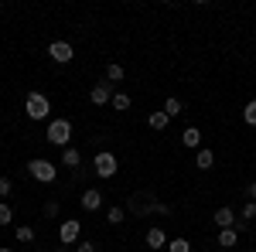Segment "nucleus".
Wrapping results in <instances>:
<instances>
[{
  "label": "nucleus",
  "mask_w": 256,
  "mask_h": 252,
  "mask_svg": "<svg viewBox=\"0 0 256 252\" xmlns=\"http://www.w3.org/2000/svg\"><path fill=\"white\" fill-rule=\"evenodd\" d=\"M106 222H110V225H120V222H126V212H123L120 205H113V208L106 212Z\"/></svg>",
  "instance_id": "obj_18"
},
{
  "label": "nucleus",
  "mask_w": 256,
  "mask_h": 252,
  "mask_svg": "<svg viewBox=\"0 0 256 252\" xmlns=\"http://www.w3.org/2000/svg\"><path fill=\"white\" fill-rule=\"evenodd\" d=\"M79 201H82L86 212H99V208H102V191H99V188H86Z\"/></svg>",
  "instance_id": "obj_9"
},
{
  "label": "nucleus",
  "mask_w": 256,
  "mask_h": 252,
  "mask_svg": "<svg viewBox=\"0 0 256 252\" xmlns=\"http://www.w3.org/2000/svg\"><path fill=\"white\" fill-rule=\"evenodd\" d=\"M242 119H246L250 126H256V99H250V102L242 106Z\"/></svg>",
  "instance_id": "obj_22"
},
{
  "label": "nucleus",
  "mask_w": 256,
  "mask_h": 252,
  "mask_svg": "<svg viewBox=\"0 0 256 252\" xmlns=\"http://www.w3.org/2000/svg\"><path fill=\"white\" fill-rule=\"evenodd\" d=\"M106 78H110V85H113V82H123V65H116V61L106 65Z\"/></svg>",
  "instance_id": "obj_19"
},
{
  "label": "nucleus",
  "mask_w": 256,
  "mask_h": 252,
  "mask_svg": "<svg viewBox=\"0 0 256 252\" xmlns=\"http://www.w3.org/2000/svg\"><path fill=\"white\" fill-rule=\"evenodd\" d=\"M18 242H34V229L20 225V229H18Z\"/></svg>",
  "instance_id": "obj_24"
},
{
  "label": "nucleus",
  "mask_w": 256,
  "mask_h": 252,
  "mask_svg": "<svg viewBox=\"0 0 256 252\" xmlns=\"http://www.w3.org/2000/svg\"><path fill=\"white\" fill-rule=\"evenodd\" d=\"M89 99H92V106H106V102H113V85H110V82H96L92 92H89Z\"/></svg>",
  "instance_id": "obj_7"
},
{
  "label": "nucleus",
  "mask_w": 256,
  "mask_h": 252,
  "mask_svg": "<svg viewBox=\"0 0 256 252\" xmlns=\"http://www.w3.org/2000/svg\"><path fill=\"white\" fill-rule=\"evenodd\" d=\"M195 164L202 167V171H208V167H216V154H212L208 147H202V150H198V157H195Z\"/></svg>",
  "instance_id": "obj_14"
},
{
  "label": "nucleus",
  "mask_w": 256,
  "mask_h": 252,
  "mask_svg": "<svg viewBox=\"0 0 256 252\" xmlns=\"http://www.w3.org/2000/svg\"><path fill=\"white\" fill-rule=\"evenodd\" d=\"M181 109H184V106H181V99H164V113H168V116L174 119V116H181Z\"/></svg>",
  "instance_id": "obj_17"
},
{
  "label": "nucleus",
  "mask_w": 256,
  "mask_h": 252,
  "mask_svg": "<svg viewBox=\"0 0 256 252\" xmlns=\"http://www.w3.org/2000/svg\"><path fill=\"white\" fill-rule=\"evenodd\" d=\"M24 113H28V119H48L52 102H48L44 92H28V99H24Z\"/></svg>",
  "instance_id": "obj_1"
},
{
  "label": "nucleus",
  "mask_w": 256,
  "mask_h": 252,
  "mask_svg": "<svg viewBox=\"0 0 256 252\" xmlns=\"http://www.w3.org/2000/svg\"><path fill=\"white\" fill-rule=\"evenodd\" d=\"M212 222L218 225V232H222V229H236V212H232L229 205H222V208H216Z\"/></svg>",
  "instance_id": "obj_8"
},
{
  "label": "nucleus",
  "mask_w": 256,
  "mask_h": 252,
  "mask_svg": "<svg viewBox=\"0 0 256 252\" xmlns=\"http://www.w3.org/2000/svg\"><path fill=\"white\" fill-rule=\"evenodd\" d=\"M7 198H10V181L0 177V201H7Z\"/></svg>",
  "instance_id": "obj_26"
},
{
  "label": "nucleus",
  "mask_w": 256,
  "mask_h": 252,
  "mask_svg": "<svg viewBox=\"0 0 256 252\" xmlns=\"http://www.w3.org/2000/svg\"><path fill=\"white\" fill-rule=\"evenodd\" d=\"M181 143L192 147V150H202V130H198V126H188V130L181 133Z\"/></svg>",
  "instance_id": "obj_12"
},
{
  "label": "nucleus",
  "mask_w": 256,
  "mask_h": 252,
  "mask_svg": "<svg viewBox=\"0 0 256 252\" xmlns=\"http://www.w3.org/2000/svg\"><path fill=\"white\" fill-rule=\"evenodd\" d=\"M168 252H192V242L188 239H171L168 242Z\"/></svg>",
  "instance_id": "obj_21"
},
{
  "label": "nucleus",
  "mask_w": 256,
  "mask_h": 252,
  "mask_svg": "<svg viewBox=\"0 0 256 252\" xmlns=\"http://www.w3.org/2000/svg\"><path fill=\"white\" fill-rule=\"evenodd\" d=\"M92 171H96L99 177H113V174L120 171L116 154H110V150H99V154L92 157Z\"/></svg>",
  "instance_id": "obj_4"
},
{
  "label": "nucleus",
  "mask_w": 256,
  "mask_h": 252,
  "mask_svg": "<svg viewBox=\"0 0 256 252\" xmlns=\"http://www.w3.org/2000/svg\"><path fill=\"white\" fill-rule=\"evenodd\" d=\"M150 205H154V198H150V194H147V198H144V194H134V198H130V212L140 215V218H144V215H150Z\"/></svg>",
  "instance_id": "obj_10"
},
{
  "label": "nucleus",
  "mask_w": 256,
  "mask_h": 252,
  "mask_svg": "<svg viewBox=\"0 0 256 252\" xmlns=\"http://www.w3.org/2000/svg\"><path fill=\"white\" fill-rule=\"evenodd\" d=\"M76 252H96V246H92V242H79V249Z\"/></svg>",
  "instance_id": "obj_29"
},
{
  "label": "nucleus",
  "mask_w": 256,
  "mask_h": 252,
  "mask_svg": "<svg viewBox=\"0 0 256 252\" xmlns=\"http://www.w3.org/2000/svg\"><path fill=\"white\" fill-rule=\"evenodd\" d=\"M55 252H68V249H55Z\"/></svg>",
  "instance_id": "obj_32"
},
{
  "label": "nucleus",
  "mask_w": 256,
  "mask_h": 252,
  "mask_svg": "<svg viewBox=\"0 0 256 252\" xmlns=\"http://www.w3.org/2000/svg\"><path fill=\"white\" fill-rule=\"evenodd\" d=\"M253 249H256V242H253Z\"/></svg>",
  "instance_id": "obj_33"
},
{
  "label": "nucleus",
  "mask_w": 256,
  "mask_h": 252,
  "mask_svg": "<svg viewBox=\"0 0 256 252\" xmlns=\"http://www.w3.org/2000/svg\"><path fill=\"white\" fill-rule=\"evenodd\" d=\"M0 252H14V249H10V246H0Z\"/></svg>",
  "instance_id": "obj_31"
},
{
  "label": "nucleus",
  "mask_w": 256,
  "mask_h": 252,
  "mask_svg": "<svg viewBox=\"0 0 256 252\" xmlns=\"http://www.w3.org/2000/svg\"><path fill=\"white\" fill-rule=\"evenodd\" d=\"M256 218V201H246V208H242V222H253Z\"/></svg>",
  "instance_id": "obj_25"
},
{
  "label": "nucleus",
  "mask_w": 256,
  "mask_h": 252,
  "mask_svg": "<svg viewBox=\"0 0 256 252\" xmlns=\"http://www.w3.org/2000/svg\"><path fill=\"white\" fill-rule=\"evenodd\" d=\"M110 106L123 113V109H130V96H126V92H113V102H110Z\"/></svg>",
  "instance_id": "obj_20"
},
{
  "label": "nucleus",
  "mask_w": 256,
  "mask_h": 252,
  "mask_svg": "<svg viewBox=\"0 0 256 252\" xmlns=\"http://www.w3.org/2000/svg\"><path fill=\"white\" fill-rule=\"evenodd\" d=\"M150 215H171V208L160 205V201H154V205H150Z\"/></svg>",
  "instance_id": "obj_27"
},
{
  "label": "nucleus",
  "mask_w": 256,
  "mask_h": 252,
  "mask_svg": "<svg viewBox=\"0 0 256 252\" xmlns=\"http://www.w3.org/2000/svg\"><path fill=\"white\" fill-rule=\"evenodd\" d=\"M44 215L55 218V215H58V201H48V205H44Z\"/></svg>",
  "instance_id": "obj_28"
},
{
  "label": "nucleus",
  "mask_w": 256,
  "mask_h": 252,
  "mask_svg": "<svg viewBox=\"0 0 256 252\" xmlns=\"http://www.w3.org/2000/svg\"><path fill=\"white\" fill-rule=\"evenodd\" d=\"M62 164H65V167H79L82 154L76 150V147H65V150H62Z\"/></svg>",
  "instance_id": "obj_15"
},
{
  "label": "nucleus",
  "mask_w": 256,
  "mask_h": 252,
  "mask_svg": "<svg viewBox=\"0 0 256 252\" xmlns=\"http://www.w3.org/2000/svg\"><path fill=\"white\" fill-rule=\"evenodd\" d=\"M79 232H82L79 218H65V222H62V229H58L62 246H72V242H79Z\"/></svg>",
  "instance_id": "obj_6"
},
{
  "label": "nucleus",
  "mask_w": 256,
  "mask_h": 252,
  "mask_svg": "<svg viewBox=\"0 0 256 252\" xmlns=\"http://www.w3.org/2000/svg\"><path fill=\"white\" fill-rule=\"evenodd\" d=\"M168 113H164V109H154V113H150V116H147V126H150V130H164V126H168Z\"/></svg>",
  "instance_id": "obj_13"
},
{
  "label": "nucleus",
  "mask_w": 256,
  "mask_h": 252,
  "mask_svg": "<svg viewBox=\"0 0 256 252\" xmlns=\"http://www.w3.org/2000/svg\"><path fill=\"white\" fill-rule=\"evenodd\" d=\"M147 249H168V235H164V229H147Z\"/></svg>",
  "instance_id": "obj_11"
},
{
  "label": "nucleus",
  "mask_w": 256,
  "mask_h": 252,
  "mask_svg": "<svg viewBox=\"0 0 256 252\" xmlns=\"http://www.w3.org/2000/svg\"><path fill=\"white\" fill-rule=\"evenodd\" d=\"M236 242H239V232H236V229H222V232H218V246H222V249H232Z\"/></svg>",
  "instance_id": "obj_16"
},
{
  "label": "nucleus",
  "mask_w": 256,
  "mask_h": 252,
  "mask_svg": "<svg viewBox=\"0 0 256 252\" xmlns=\"http://www.w3.org/2000/svg\"><path fill=\"white\" fill-rule=\"evenodd\" d=\"M28 174L34 177V181H41V184H55V177H58V167H55L52 160L38 157V160H31V164H28Z\"/></svg>",
  "instance_id": "obj_3"
},
{
  "label": "nucleus",
  "mask_w": 256,
  "mask_h": 252,
  "mask_svg": "<svg viewBox=\"0 0 256 252\" xmlns=\"http://www.w3.org/2000/svg\"><path fill=\"white\" fill-rule=\"evenodd\" d=\"M10 218H14L10 205H7V201H0V225H10Z\"/></svg>",
  "instance_id": "obj_23"
},
{
  "label": "nucleus",
  "mask_w": 256,
  "mask_h": 252,
  "mask_svg": "<svg viewBox=\"0 0 256 252\" xmlns=\"http://www.w3.org/2000/svg\"><path fill=\"white\" fill-rule=\"evenodd\" d=\"M48 58L58 61V65H68V61L76 58V48H72L68 41H52V44H48Z\"/></svg>",
  "instance_id": "obj_5"
},
{
  "label": "nucleus",
  "mask_w": 256,
  "mask_h": 252,
  "mask_svg": "<svg viewBox=\"0 0 256 252\" xmlns=\"http://www.w3.org/2000/svg\"><path fill=\"white\" fill-rule=\"evenodd\" d=\"M44 140L65 150V147H68V140H72V123H68V119H52V123H48V133H44Z\"/></svg>",
  "instance_id": "obj_2"
},
{
  "label": "nucleus",
  "mask_w": 256,
  "mask_h": 252,
  "mask_svg": "<svg viewBox=\"0 0 256 252\" xmlns=\"http://www.w3.org/2000/svg\"><path fill=\"white\" fill-rule=\"evenodd\" d=\"M246 198H250V201H256V181L250 184V188H246Z\"/></svg>",
  "instance_id": "obj_30"
}]
</instances>
